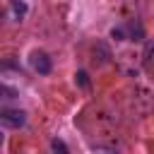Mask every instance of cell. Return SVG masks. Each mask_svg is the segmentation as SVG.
Returning <instances> with one entry per match:
<instances>
[{
  "label": "cell",
  "mask_w": 154,
  "mask_h": 154,
  "mask_svg": "<svg viewBox=\"0 0 154 154\" xmlns=\"http://www.w3.org/2000/svg\"><path fill=\"white\" fill-rule=\"evenodd\" d=\"M0 91H2V99H14V91H12V89H7V87H2Z\"/></svg>",
  "instance_id": "52a82bcc"
},
{
  "label": "cell",
  "mask_w": 154,
  "mask_h": 154,
  "mask_svg": "<svg viewBox=\"0 0 154 154\" xmlns=\"http://www.w3.org/2000/svg\"><path fill=\"white\" fill-rule=\"evenodd\" d=\"M0 123H2V128H10V130H19L24 123H26V113L24 111H14V108H5L2 113H0Z\"/></svg>",
  "instance_id": "6da1fadb"
},
{
  "label": "cell",
  "mask_w": 154,
  "mask_h": 154,
  "mask_svg": "<svg viewBox=\"0 0 154 154\" xmlns=\"http://www.w3.org/2000/svg\"><path fill=\"white\" fill-rule=\"evenodd\" d=\"M111 34H113V38H118V41H123V36H125V31H123L120 26H118V29H113Z\"/></svg>",
  "instance_id": "8992f818"
},
{
  "label": "cell",
  "mask_w": 154,
  "mask_h": 154,
  "mask_svg": "<svg viewBox=\"0 0 154 154\" xmlns=\"http://www.w3.org/2000/svg\"><path fill=\"white\" fill-rule=\"evenodd\" d=\"M75 77H77V82H79L82 87H89V79H87V72H84V70H79Z\"/></svg>",
  "instance_id": "5b68a950"
},
{
  "label": "cell",
  "mask_w": 154,
  "mask_h": 154,
  "mask_svg": "<svg viewBox=\"0 0 154 154\" xmlns=\"http://www.w3.org/2000/svg\"><path fill=\"white\" fill-rule=\"evenodd\" d=\"M10 7H12V14H14L17 19H22V17L26 14V2H24V0H10Z\"/></svg>",
  "instance_id": "3957f363"
},
{
  "label": "cell",
  "mask_w": 154,
  "mask_h": 154,
  "mask_svg": "<svg viewBox=\"0 0 154 154\" xmlns=\"http://www.w3.org/2000/svg\"><path fill=\"white\" fill-rule=\"evenodd\" d=\"M51 147H53V152H55V154H70V149L65 147V142H63V140H53V142H51Z\"/></svg>",
  "instance_id": "277c9868"
},
{
  "label": "cell",
  "mask_w": 154,
  "mask_h": 154,
  "mask_svg": "<svg viewBox=\"0 0 154 154\" xmlns=\"http://www.w3.org/2000/svg\"><path fill=\"white\" fill-rule=\"evenodd\" d=\"M29 63H31V67H34L38 75H48V72H51V58H48L43 51H34L31 58H29Z\"/></svg>",
  "instance_id": "7a4b0ae2"
}]
</instances>
